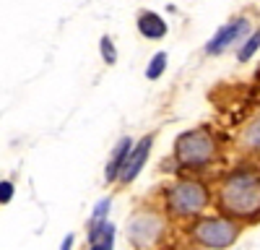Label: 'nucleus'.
I'll use <instances>...</instances> for the list:
<instances>
[{
  "label": "nucleus",
  "instance_id": "f257e3e1",
  "mask_svg": "<svg viewBox=\"0 0 260 250\" xmlns=\"http://www.w3.org/2000/svg\"><path fill=\"white\" fill-rule=\"evenodd\" d=\"M221 206L224 211L237 216H257L260 193H257V175L237 172L221 188Z\"/></svg>",
  "mask_w": 260,
  "mask_h": 250
},
{
  "label": "nucleus",
  "instance_id": "f03ea898",
  "mask_svg": "<svg viewBox=\"0 0 260 250\" xmlns=\"http://www.w3.org/2000/svg\"><path fill=\"white\" fill-rule=\"evenodd\" d=\"M208 203V191L201 182H177L175 188L169 191V211H175L180 216H190V214H198L203 211Z\"/></svg>",
  "mask_w": 260,
  "mask_h": 250
},
{
  "label": "nucleus",
  "instance_id": "7ed1b4c3",
  "mask_svg": "<svg viewBox=\"0 0 260 250\" xmlns=\"http://www.w3.org/2000/svg\"><path fill=\"white\" fill-rule=\"evenodd\" d=\"M237 224L229 222V219H221V216H208V219H201L198 224L192 227V237L198 240L201 245L206 247H213V250H219V247H229L234 240H237Z\"/></svg>",
  "mask_w": 260,
  "mask_h": 250
},
{
  "label": "nucleus",
  "instance_id": "20e7f679",
  "mask_svg": "<svg viewBox=\"0 0 260 250\" xmlns=\"http://www.w3.org/2000/svg\"><path fill=\"white\" fill-rule=\"evenodd\" d=\"M213 157V138L206 131H187L177 138V159L185 167H201Z\"/></svg>",
  "mask_w": 260,
  "mask_h": 250
},
{
  "label": "nucleus",
  "instance_id": "39448f33",
  "mask_svg": "<svg viewBox=\"0 0 260 250\" xmlns=\"http://www.w3.org/2000/svg\"><path fill=\"white\" fill-rule=\"evenodd\" d=\"M151 143H154V136H143V138L133 146V149L127 151V159H125L122 170H120V175H117L122 182H133V180L138 177V172L143 170V164H146V159H148Z\"/></svg>",
  "mask_w": 260,
  "mask_h": 250
},
{
  "label": "nucleus",
  "instance_id": "423d86ee",
  "mask_svg": "<svg viewBox=\"0 0 260 250\" xmlns=\"http://www.w3.org/2000/svg\"><path fill=\"white\" fill-rule=\"evenodd\" d=\"M247 29V18H237V21H232V24H226V26H221L219 32H216V37L208 42V52H221L224 47H229L232 42L240 37L242 32Z\"/></svg>",
  "mask_w": 260,
  "mask_h": 250
},
{
  "label": "nucleus",
  "instance_id": "0eeeda50",
  "mask_svg": "<svg viewBox=\"0 0 260 250\" xmlns=\"http://www.w3.org/2000/svg\"><path fill=\"white\" fill-rule=\"evenodd\" d=\"M159 229H161V222L146 214V216H138L133 224H130V237H133V240L138 242V237H141V235H146V237H143V245H151V242L156 240Z\"/></svg>",
  "mask_w": 260,
  "mask_h": 250
},
{
  "label": "nucleus",
  "instance_id": "6e6552de",
  "mask_svg": "<svg viewBox=\"0 0 260 250\" xmlns=\"http://www.w3.org/2000/svg\"><path fill=\"white\" fill-rule=\"evenodd\" d=\"M130 149H133V141H130V138H120V143L115 146V151H112L110 164H107V182L117 180V175H120V170H122V164H125Z\"/></svg>",
  "mask_w": 260,
  "mask_h": 250
},
{
  "label": "nucleus",
  "instance_id": "1a4fd4ad",
  "mask_svg": "<svg viewBox=\"0 0 260 250\" xmlns=\"http://www.w3.org/2000/svg\"><path fill=\"white\" fill-rule=\"evenodd\" d=\"M138 29H141V34L148 37V39H161V37L167 34V24L161 21V16L151 13V11L141 13V18H138Z\"/></svg>",
  "mask_w": 260,
  "mask_h": 250
},
{
  "label": "nucleus",
  "instance_id": "9d476101",
  "mask_svg": "<svg viewBox=\"0 0 260 250\" xmlns=\"http://www.w3.org/2000/svg\"><path fill=\"white\" fill-rule=\"evenodd\" d=\"M164 68H167V52H156L154 55V60L148 63V68H146V78H159L161 73H164Z\"/></svg>",
  "mask_w": 260,
  "mask_h": 250
},
{
  "label": "nucleus",
  "instance_id": "9b49d317",
  "mask_svg": "<svg viewBox=\"0 0 260 250\" xmlns=\"http://www.w3.org/2000/svg\"><path fill=\"white\" fill-rule=\"evenodd\" d=\"M110 206H112V201H110V198H102V201L96 203V208H94V214H91V222H89V224L104 222V219H107V211H110Z\"/></svg>",
  "mask_w": 260,
  "mask_h": 250
},
{
  "label": "nucleus",
  "instance_id": "f8f14e48",
  "mask_svg": "<svg viewBox=\"0 0 260 250\" xmlns=\"http://www.w3.org/2000/svg\"><path fill=\"white\" fill-rule=\"evenodd\" d=\"M257 45H260V34L255 32V34H252V37L247 39V45H245V50L240 52V60H242V63H245V60H250V57H252V55L257 52Z\"/></svg>",
  "mask_w": 260,
  "mask_h": 250
},
{
  "label": "nucleus",
  "instance_id": "ddd939ff",
  "mask_svg": "<svg viewBox=\"0 0 260 250\" xmlns=\"http://www.w3.org/2000/svg\"><path fill=\"white\" fill-rule=\"evenodd\" d=\"M102 57L107 60V63H115L117 60V52H115V45H112V39L110 37H102Z\"/></svg>",
  "mask_w": 260,
  "mask_h": 250
},
{
  "label": "nucleus",
  "instance_id": "4468645a",
  "mask_svg": "<svg viewBox=\"0 0 260 250\" xmlns=\"http://www.w3.org/2000/svg\"><path fill=\"white\" fill-rule=\"evenodd\" d=\"M11 198H13V182L3 180V182H0V206H3V203H8Z\"/></svg>",
  "mask_w": 260,
  "mask_h": 250
},
{
  "label": "nucleus",
  "instance_id": "2eb2a0df",
  "mask_svg": "<svg viewBox=\"0 0 260 250\" xmlns=\"http://www.w3.org/2000/svg\"><path fill=\"white\" fill-rule=\"evenodd\" d=\"M73 240H76V237H73V235H68V237H65V240H62V245H60V250H71V247H73Z\"/></svg>",
  "mask_w": 260,
  "mask_h": 250
}]
</instances>
